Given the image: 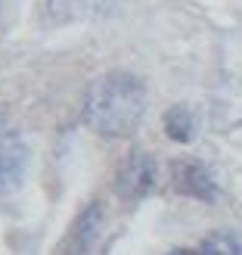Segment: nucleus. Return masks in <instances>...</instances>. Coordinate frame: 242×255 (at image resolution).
I'll return each instance as SVG.
<instances>
[{
	"mask_svg": "<svg viewBox=\"0 0 242 255\" xmlns=\"http://www.w3.org/2000/svg\"><path fill=\"white\" fill-rule=\"evenodd\" d=\"M146 112V84L134 72H106L87 87L84 125L106 140L131 137Z\"/></svg>",
	"mask_w": 242,
	"mask_h": 255,
	"instance_id": "obj_1",
	"label": "nucleus"
},
{
	"mask_svg": "<svg viewBox=\"0 0 242 255\" xmlns=\"http://www.w3.org/2000/svg\"><path fill=\"white\" fill-rule=\"evenodd\" d=\"M156 177H159L156 159H152L149 152L137 149L121 162V168L115 174V193L124 202H140L152 187H156Z\"/></svg>",
	"mask_w": 242,
	"mask_h": 255,
	"instance_id": "obj_2",
	"label": "nucleus"
},
{
	"mask_svg": "<svg viewBox=\"0 0 242 255\" xmlns=\"http://www.w3.org/2000/svg\"><path fill=\"white\" fill-rule=\"evenodd\" d=\"M168 177H171V187L180 196L199 199V202L218 199V184H214L208 165L199 162V159H174L171 168H168Z\"/></svg>",
	"mask_w": 242,
	"mask_h": 255,
	"instance_id": "obj_3",
	"label": "nucleus"
},
{
	"mask_svg": "<svg viewBox=\"0 0 242 255\" xmlns=\"http://www.w3.org/2000/svg\"><path fill=\"white\" fill-rule=\"evenodd\" d=\"M28 162H31L28 143H25L19 134L0 137V196L16 193V190L25 184Z\"/></svg>",
	"mask_w": 242,
	"mask_h": 255,
	"instance_id": "obj_4",
	"label": "nucleus"
},
{
	"mask_svg": "<svg viewBox=\"0 0 242 255\" xmlns=\"http://www.w3.org/2000/svg\"><path fill=\"white\" fill-rule=\"evenodd\" d=\"M99 227H103V206L90 202L87 209H81V215L69 227L66 240H62V255H90Z\"/></svg>",
	"mask_w": 242,
	"mask_h": 255,
	"instance_id": "obj_5",
	"label": "nucleus"
},
{
	"mask_svg": "<svg viewBox=\"0 0 242 255\" xmlns=\"http://www.w3.org/2000/svg\"><path fill=\"white\" fill-rule=\"evenodd\" d=\"M47 9L56 22H78L106 16L112 9V0H47Z\"/></svg>",
	"mask_w": 242,
	"mask_h": 255,
	"instance_id": "obj_6",
	"label": "nucleus"
},
{
	"mask_svg": "<svg viewBox=\"0 0 242 255\" xmlns=\"http://www.w3.org/2000/svg\"><path fill=\"white\" fill-rule=\"evenodd\" d=\"M196 131H199V119L186 103H177L164 112V134H168L174 143H189V140L196 137Z\"/></svg>",
	"mask_w": 242,
	"mask_h": 255,
	"instance_id": "obj_7",
	"label": "nucleus"
},
{
	"mask_svg": "<svg viewBox=\"0 0 242 255\" xmlns=\"http://www.w3.org/2000/svg\"><path fill=\"white\" fill-rule=\"evenodd\" d=\"M205 255H242V243L233 237V234H224V231H214L202 240L199 246Z\"/></svg>",
	"mask_w": 242,
	"mask_h": 255,
	"instance_id": "obj_8",
	"label": "nucleus"
},
{
	"mask_svg": "<svg viewBox=\"0 0 242 255\" xmlns=\"http://www.w3.org/2000/svg\"><path fill=\"white\" fill-rule=\"evenodd\" d=\"M171 255H205L202 249H174Z\"/></svg>",
	"mask_w": 242,
	"mask_h": 255,
	"instance_id": "obj_9",
	"label": "nucleus"
}]
</instances>
